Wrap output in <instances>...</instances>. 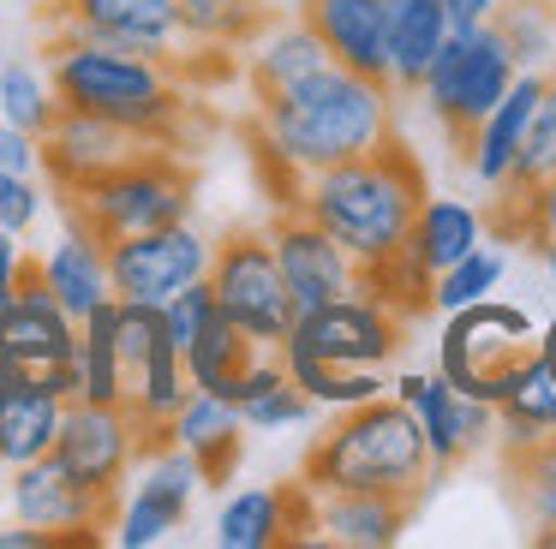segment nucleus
<instances>
[{"instance_id":"obj_27","label":"nucleus","mask_w":556,"mask_h":549,"mask_svg":"<svg viewBox=\"0 0 556 549\" xmlns=\"http://www.w3.org/2000/svg\"><path fill=\"white\" fill-rule=\"evenodd\" d=\"M472 245H484V215L467 197H425L419 215L407 227V257L425 274H443L448 263H460Z\"/></svg>"},{"instance_id":"obj_9","label":"nucleus","mask_w":556,"mask_h":549,"mask_svg":"<svg viewBox=\"0 0 556 549\" xmlns=\"http://www.w3.org/2000/svg\"><path fill=\"white\" fill-rule=\"evenodd\" d=\"M407 341V317L371 298L365 286L329 298L317 310H300L288 341L276 346L281 358H312V365H341V370H383Z\"/></svg>"},{"instance_id":"obj_41","label":"nucleus","mask_w":556,"mask_h":549,"mask_svg":"<svg viewBox=\"0 0 556 549\" xmlns=\"http://www.w3.org/2000/svg\"><path fill=\"white\" fill-rule=\"evenodd\" d=\"M210 310H216V293H210V274H204V281H186L180 293L162 298V329L174 334V346H186L198 329H204Z\"/></svg>"},{"instance_id":"obj_19","label":"nucleus","mask_w":556,"mask_h":549,"mask_svg":"<svg viewBox=\"0 0 556 549\" xmlns=\"http://www.w3.org/2000/svg\"><path fill=\"white\" fill-rule=\"evenodd\" d=\"M300 18L324 36L336 66L389 84V0H305Z\"/></svg>"},{"instance_id":"obj_2","label":"nucleus","mask_w":556,"mask_h":549,"mask_svg":"<svg viewBox=\"0 0 556 549\" xmlns=\"http://www.w3.org/2000/svg\"><path fill=\"white\" fill-rule=\"evenodd\" d=\"M389 95H395L389 84L359 78V72L329 60L324 72L293 84L281 102L257 107V150L276 155L293 174L365 155L371 143H383L395 131V102Z\"/></svg>"},{"instance_id":"obj_12","label":"nucleus","mask_w":556,"mask_h":549,"mask_svg":"<svg viewBox=\"0 0 556 549\" xmlns=\"http://www.w3.org/2000/svg\"><path fill=\"white\" fill-rule=\"evenodd\" d=\"M54 460L97 496H121V484L132 477L144 436H138L126 406H97V400H66L61 430H54Z\"/></svg>"},{"instance_id":"obj_28","label":"nucleus","mask_w":556,"mask_h":549,"mask_svg":"<svg viewBox=\"0 0 556 549\" xmlns=\"http://www.w3.org/2000/svg\"><path fill=\"white\" fill-rule=\"evenodd\" d=\"M61 394H49L42 382H13L0 388V465H25L42 460L54 448L61 430Z\"/></svg>"},{"instance_id":"obj_8","label":"nucleus","mask_w":556,"mask_h":549,"mask_svg":"<svg viewBox=\"0 0 556 549\" xmlns=\"http://www.w3.org/2000/svg\"><path fill=\"white\" fill-rule=\"evenodd\" d=\"M515 54L496 36V24H448L443 48L431 54L419 78V95L455 138H467L496 102H503L508 78H515Z\"/></svg>"},{"instance_id":"obj_36","label":"nucleus","mask_w":556,"mask_h":549,"mask_svg":"<svg viewBox=\"0 0 556 549\" xmlns=\"http://www.w3.org/2000/svg\"><path fill=\"white\" fill-rule=\"evenodd\" d=\"M54 107H61V95H54L49 72L25 66V60H13V66L0 72V119L7 126H25L42 138V126L54 119Z\"/></svg>"},{"instance_id":"obj_13","label":"nucleus","mask_w":556,"mask_h":549,"mask_svg":"<svg viewBox=\"0 0 556 549\" xmlns=\"http://www.w3.org/2000/svg\"><path fill=\"white\" fill-rule=\"evenodd\" d=\"M198 489H204V472H198V460L186 448H174V442L144 448L138 454L132 496L114 508V525H109L114 544L121 549H150V544H162L168 532H180Z\"/></svg>"},{"instance_id":"obj_26","label":"nucleus","mask_w":556,"mask_h":549,"mask_svg":"<svg viewBox=\"0 0 556 549\" xmlns=\"http://www.w3.org/2000/svg\"><path fill=\"white\" fill-rule=\"evenodd\" d=\"M42 263V286H49L54 298H61L66 317H90V310L102 305V298H114L109 286V251H102V239H90L78 221H66V233L49 245V257Z\"/></svg>"},{"instance_id":"obj_31","label":"nucleus","mask_w":556,"mask_h":549,"mask_svg":"<svg viewBox=\"0 0 556 549\" xmlns=\"http://www.w3.org/2000/svg\"><path fill=\"white\" fill-rule=\"evenodd\" d=\"M78 400L126 406V365L114 346V298H102L90 317H78Z\"/></svg>"},{"instance_id":"obj_17","label":"nucleus","mask_w":556,"mask_h":549,"mask_svg":"<svg viewBox=\"0 0 556 549\" xmlns=\"http://www.w3.org/2000/svg\"><path fill=\"white\" fill-rule=\"evenodd\" d=\"M37 143H42V174H49V186L61 191V197H78V191L97 186L102 174L132 162L138 150H150V143H138L126 126H114V119H102V114H85V107H54V119L42 126Z\"/></svg>"},{"instance_id":"obj_1","label":"nucleus","mask_w":556,"mask_h":549,"mask_svg":"<svg viewBox=\"0 0 556 549\" xmlns=\"http://www.w3.org/2000/svg\"><path fill=\"white\" fill-rule=\"evenodd\" d=\"M425 197H431V191H425V167L413 162V150L395 131H389L383 143H371L365 155L312 167V174L300 179V191H293V203H300L359 269L407 245V227H413V215H419Z\"/></svg>"},{"instance_id":"obj_15","label":"nucleus","mask_w":556,"mask_h":549,"mask_svg":"<svg viewBox=\"0 0 556 549\" xmlns=\"http://www.w3.org/2000/svg\"><path fill=\"white\" fill-rule=\"evenodd\" d=\"M389 394H395L401 406H407L413 418H419L425 430V448H431V472L443 477L448 465L472 460V454L491 442L496 430V406L472 400V394H460L455 382L443 376V370H407V376L389 382Z\"/></svg>"},{"instance_id":"obj_33","label":"nucleus","mask_w":556,"mask_h":549,"mask_svg":"<svg viewBox=\"0 0 556 549\" xmlns=\"http://www.w3.org/2000/svg\"><path fill=\"white\" fill-rule=\"evenodd\" d=\"M551 174H556V84L544 78L539 102H532V119H527V131H520V150H515V162H508V179L496 191H503V197H527V191Z\"/></svg>"},{"instance_id":"obj_37","label":"nucleus","mask_w":556,"mask_h":549,"mask_svg":"<svg viewBox=\"0 0 556 549\" xmlns=\"http://www.w3.org/2000/svg\"><path fill=\"white\" fill-rule=\"evenodd\" d=\"M496 12H503L496 36L508 42L515 66H539L544 54H556V18L544 0H515V7H496Z\"/></svg>"},{"instance_id":"obj_29","label":"nucleus","mask_w":556,"mask_h":549,"mask_svg":"<svg viewBox=\"0 0 556 549\" xmlns=\"http://www.w3.org/2000/svg\"><path fill=\"white\" fill-rule=\"evenodd\" d=\"M443 36H448L443 0H389V90H419Z\"/></svg>"},{"instance_id":"obj_34","label":"nucleus","mask_w":556,"mask_h":549,"mask_svg":"<svg viewBox=\"0 0 556 549\" xmlns=\"http://www.w3.org/2000/svg\"><path fill=\"white\" fill-rule=\"evenodd\" d=\"M503 251H491V245H472L460 263H448L443 274H431V310H460V305H472V298H484V293H496L503 286Z\"/></svg>"},{"instance_id":"obj_18","label":"nucleus","mask_w":556,"mask_h":549,"mask_svg":"<svg viewBox=\"0 0 556 549\" xmlns=\"http://www.w3.org/2000/svg\"><path fill=\"white\" fill-rule=\"evenodd\" d=\"M317 532L312 525V489L305 484H252L233 489L216 513V544L222 549H276L293 537Z\"/></svg>"},{"instance_id":"obj_43","label":"nucleus","mask_w":556,"mask_h":549,"mask_svg":"<svg viewBox=\"0 0 556 549\" xmlns=\"http://www.w3.org/2000/svg\"><path fill=\"white\" fill-rule=\"evenodd\" d=\"M18 263H25L18 233H0V305H7V298H13V286H18Z\"/></svg>"},{"instance_id":"obj_42","label":"nucleus","mask_w":556,"mask_h":549,"mask_svg":"<svg viewBox=\"0 0 556 549\" xmlns=\"http://www.w3.org/2000/svg\"><path fill=\"white\" fill-rule=\"evenodd\" d=\"M0 174H42V143H37V131L7 126V119H0Z\"/></svg>"},{"instance_id":"obj_25","label":"nucleus","mask_w":556,"mask_h":549,"mask_svg":"<svg viewBox=\"0 0 556 549\" xmlns=\"http://www.w3.org/2000/svg\"><path fill=\"white\" fill-rule=\"evenodd\" d=\"M222 400H233L245 430H293L317 418V406L305 400V388L288 376V365L276 353H252V365L222 388Z\"/></svg>"},{"instance_id":"obj_3","label":"nucleus","mask_w":556,"mask_h":549,"mask_svg":"<svg viewBox=\"0 0 556 549\" xmlns=\"http://www.w3.org/2000/svg\"><path fill=\"white\" fill-rule=\"evenodd\" d=\"M49 84L61 95V107H85V114L114 119L138 143H156V150H180L186 143L192 90L174 78L168 60L49 36Z\"/></svg>"},{"instance_id":"obj_7","label":"nucleus","mask_w":556,"mask_h":549,"mask_svg":"<svg viewBox=\"0 0 556 549\" xmlns=\"http://www.w3.org/2000/svg\"><path fill=\"white\" fill-rule=\"evenodd\" d=\"M210 293L216 310L257 346V353H276L293 329V298L281 281V263L269 251L264 227H233L216 251H210Z\"/></svg>"},{"instance_id":"obj_40","label":"nucleus","mask_w":556,"mask_h":549,"mask_svg":"<svg viewBox=\"0 0 556 549\" xmlns=\"http://www.w3.org/2000/svg\"><path fill=\"white\" fill-rule=\"evenodd\" d=\"M42 179L37 174H0V233H18L25 239L42 215Z\"/></svg>"},{"instance_id":"obj_47","label":"nucleus","mask_w":556,"mask_h":549,"mask_svg":"<svg viewBox=\"0 0 556 549\" xmlns=\"http://www.w3.org/2000/svg\"><path fill=\"white\" fill-rule=\"evenodd\" d=\"M539 257H544V269H551V281H556V239H544V245H539Z\"/></svg>"},{"instance_id":"obj_35","label":"nucleus","mask_w":556,"mask_h":549,"mask_svg":"<svg viewBox=\"0 0 556 549\" xmlns=\"http://www.w3.org/2000/svg\"><path fill=\"white\" fill-rule=\"evenodd\" d=\"M508 477H515V496L527 508V520L539 532H556V436H544L527 454H508Z\"/></svg>"},{"instance_id":"obj_6","label":"nucleus","mask_w":556,"mask_h":549,"mask_svg":"<svg viewBox=\"0 0 556 549\" xmlns=\"http://www.w3.org/2000/svg\"><path fill=\"white\" fill-rule=\"evenodd\" d=\"M539 353V322L520 305H503V298H472V305L448 310L443 334H437V370L455 382L460 394L484 406H503L508 382L527 358Z\"/></svg>"},{"instance_id":"obj_5","label":"nucleus","mask_w":556,"mask_h":549,"mask_svg":"<svg viewBox=\"0 0 556 549\" xmlns=\"http://www.w3.org/2000/svg\"><path fill=\"white\" fill-rule=\"evenodd\" d=\"M198 197V174L180 150H138L132 162H121L114 174H102L97 186H85L78 197H66V221H78L90 239H126L150 233V227L186 221Z\"/></svg>"},{"instance_id":"obj_20","label":"nucleus","mask_w":556,"mask_h":549,"mask_svg":"<svg viewBox=\"0 0 556 549\" xmlns=\"http://www.w3.org/2000/svg\"><path fill=\"white\" fill-rule=\"evenodd\" d=\"M168 442H174V448H186V454L198 460V472H204V489H222V484L233 477V465H240L245 424H240V412H233V400L192 388V394L180 400V412L168 418Z\"/></svg>"},{"instance_id":"obj_45","label":"nucleus","mask_w":556,"mask_h":549,"mask_svg":"<svg viewBox=\"0 0 556 549\" xmlns=\"http://www.w3.org/2000/svg\"><path fill=\"white\" fill-rule=\"evenodd\" d=\"M0 549H61V537H54V532H37V525L18 520L13 532H0Z\"/></svg>"},{"instance_id":"obj_24","label":"nucleus","mask_w":556,"mask_h":549,"mask_svg":"<svg viewBox=\"0 0 556 549\" xmlns=\"http://www.w3.org/2000/svg\"><path fill=\"white\" fill-rule=\"evenodd\" d=\"M186 394H192V382H186V358H180V346H174V334L162 329L156 341H150V353L138 358V370L126 376V412H132L144 448L168 442V418L180 412Z\"/></svg>"},{"instance_id":"obj_14","label":"nucleus","mask_w":556,"mask_h":549,"mask_svg":"<svg viewBox=\"0 0 556 549\" xmlns=\"http://www.w3.org/2000/svg\"><path fill=\"white\" fill-rule=\"evenodd\" d=\"M114 508H121V496H97V489H85L61 460H54V454L13 465V513L25 525H37V532H54L61 549L102 544V532L114 525Z\"/></svg>"},{"instance_id":"obj_21","label":"nucleus","mask_w":556,"mask_h":549,"mask_svg":"<svg viewBox=\"0 0 556 549\" xmlns=\"http://www.w3.org/2000/svg\"><path fill=\"white\" fill-rule=\"evenodd\" d=\"M407 496H383V489H312V525L341 549H389L407 532Z\"/></svg>"},{"instance_id":"obj_4","label":"nucleus","mask_w":556,"mask_h":549,"mask_svg":"<svg viewBox=\"0 0 556 549\" xmlns=\"http://www.w3.org/2000/svg\"><path fill=\"white\" fill-rule=\"evenodd\" d=\"M431 448L425 430L395 394L341 406L336 424L305 448V489H383V496L419 501V489L431 484Z\"/></svg>"},{"instance_id":"obj_46","label":"nucleus","mask_w":556,"mask_h":549,"mask_svg":"<svg viewBox=\"0 0 556 549\" xmlns=\"http://www.w3.org/2000/svg\"><path fill=\"white\" fill-rule=\"evenodd\" d=\"M539 358H544V365L556 370V317H551V322H544V329H539Z\"/></svg>"},{"instance_id":"obj_10","label":"nucleus","mask_w":556,"mask_h":549,"mask_svg":"<svg viewBox=\"0 0 556 549\" xmlns=\"http://www.w3.org/2000/svg\"><path fill=\"white\" fill-rule=\"evenodd\" d=\"M42 24L61 42H97L150 60H168L180 48L174 0H42Z\"/></svg>"},{"instance_id":"obj_22","label":"nucleus","mask_w":556,"mask_h":549,"mask_svg":"<svg viewBox=\"0 0 556 549\" xmlns=\"http://www.w3.org/2000/svg\"><path fill=\"white\" fill-rule=\"evenodd\" d=\"M329 66V48L324 36L312 30L305 18H288V24H269L252 48H245V84H252V102H281L293 84H305L312 72Z\"/></svg>"},{"instance_id":"obj_38","label":"nucleus","mask_w":556,"mask_h":549,"mask_svg":"<svg viewBox=\"0 0 556 549\" xmlns=\"http://www.w3.org/2000/svg\"><path fill=\"white\" fill-rule=\"evenodd\" d=\"M496 412H515V418H532V424L556 430V370L532 353L527 365L515 370V382H508V394H503Z\"/></svg>"},{"instance_id":"obj_44","label":"nucleus","mask_w":556,"mask_h":549,"mask_svg":"<svg viewBox=\"0 0 556 549\" xmlns=\"http://www.w3.org/2000/svg\"><path fill=\"white\" fill-rule=\"evenodd\" d=\"M496 7H503V0H443L448 24H491Z\"/></svg>"},{"instance_id":"obj_11","label":"nucleus","mask_w":556,"mask_h":549,"mask_svg":"<svg viewBox=\"0 0 556 549\" xmlns=\"http://www.w3.org/2000/svg\"><path fill=\"white\" fill-rule=\"evenodd\" d=\"M102 251H109L114 298H150V305H162V298L180 293L186 281H204L216 245H210L192 221H168V227H150V233L109 239Z\"/></svg>"},{"instance_id":"obj_39","label":"nucleus","mask_w":556,"mask_h":549,"mask_svg":"<svg viewBox=\"0 0 556 549\" xmlns=\"http://www.w3.org/2000/svg\"><path fill=\"white\" fill-rule=\"evenodd\" d=\"M508 227H515L520 239H532V245L556 239V174L539 179L527 197H503V233Z\"/></svg>"},{"instance_id":"obj_32","label":"nucleus","mask_w":556,"mask_h":549,"mask_svg":"<svg viewBox=\"0 0 556 549\" xmlns=\"http://www.w3.org/2000/svg\"><path fill=\"white\" fill-rule=\"evenodd\" d=\"M252 353H257V346L245 341V334L233 329V322L222 317V310H210L204 329H198L192 341L180 346V358H186V382H192V388H204V394H222L245 365H252Z\"/></svg>"},{"instance_id":"obj_23","label":"nucleus","mask_w":556,"mask_h":549,"mask_svg":"<svg viewBox=\"0 0 556 549\" xmlns=\"http://www.w3.org/2000/svg\"><path fill=\"white\" fill-rule=\"evenodd\" d=\"M539 90H544V72H515L508 90H503V102H496L491 114L460 138V143H467V167H472L479 186L496 191L508 179V162H515V150H520V131H527V119H532Z\"/></svg>"},{"instance_id":"obj_16","label":"nucleus","mask_w":556,"mask_h":549,"mask_svg":"<svg viewBox=\"0 0 556 549\" xmlns=\"http://www.w3.org/2000/svg\"><path fill=\"white\" fill-rule=\"evenodd\" d=\"M269 233V251L281 263V281H288V298H293V317L300 310H317L329 298L353 293L359 286V263L300 209V203H281V215L264 227Z\"/></svg>"},{"instance_id":"obj_30","label":"nucleus","mask_w":556,"mask_h":549,"mask_svg":"<svg viewBox=\"0 0 556 549\" xmlns=\"http://www.w3.org/2000/svg\"><path fill=\"white\" fill-rule=\"evenodd\" d=\"M174 18H180V42L245 54L276 24V7L269 0H174Z\"/></svg>"}]
</instances>
